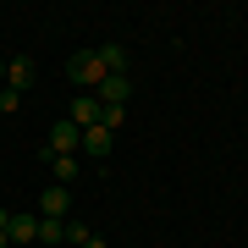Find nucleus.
<instances>
[{
	"label": "nucleus",
	"instance_id": "1",
	"mask_svg": "<svg viewBox=\"0 0 248 248\" xmlns=\"http://www.w3.org/2000/svg\"><path fill=\"white\" fill-rule=\"evenodd\" d=\"M66 78L72 83H78V89H99V83H105V66H99V50H78V55H72V61H66Z\"/></svg>",
	"mask_w": 248,
	"mask_h": 248
},
{
	"label": "nucleus",
	"instance_id": "2",
	"mask_svg": "<svg viewBox=\"0 0 248 248\" xmlns=\"http://www.w3.org/2000/svg\"><path fill=\"white\" fill-rule=\"evenodd\" d=\"M78 143H83V133L61 116V122L50 127V138H45V149H39V160H50V155H78Z\"/></svg>",
	"mask_w": 248,
	"mask_h": 248
},
{
	"label": "nucleus",
	"instance_id": "3",
	"mask_svg": "<svg viewBox=\"0 0 248 248\" xmlns=\"http://www.w3.org/2000/svg\"><path fill=\"white\" fill-rule=\"evenodd\" d=\"M33 78H39V66L33 61H28V55H11V61H6V83H0V89H33Z\"/></svg>",
	"mask_w": 248,
	"mask_h": 248
},
{
	"label": "nucleus",
	"instance_id": "4",
	"mask_svg": "<svg viewBox=\"0 0 248 248\" xmlns=\"http://www.w3.org/2000/svg\"><path fill=\"white\" fill-rule=\"evenodd\" d=\"M99 110H105V105H99L94 94H83V99H72V110H66V122L78 127V133H89V127H99Z\"/></svg>",
	"mask_w": 248,
	"mask_h": 248
},
{
	"label": "nucleus",
	"instance_id": "5",
	"mask_svg": "<svg viewBox=\"0 0 248 248\" xmlns=\"http://www.w3.org/2000/svg\"><path fill=\"white\" fill-rule=\"evenodd\" d=\"M94 99H99V105H122V110H127V99H133V78H105V83L94 89Z\"/></svg>",
	"mask_w": 248,
	"mask_h": 248
},
{
	"label": "nucleus",
	"instance_id": "6",
	"mask_svg": "<svg viewBox=\"0 0 248 248\" xmlns=\"http://www.w3.org/2000/svg\"><path fill=\"white\" fill-rule=\"evenodd\" d=\"M66 210H72V187H45V193H39V215L66 221Z\"/></svg>",
	"mask_w": 248,
	"mask_h": 248
},
{
	"label": "nucleus",
	"instance_id": "7",
	"mask_svg": "<svg viewBox=\"0 0 248 248\" xmlns=\"http://www.w3.org/2000/svg\"><path fill=\"white\" fill-rule=\"evenodd\" d=\"M110 143H116V133H110V127H89L78 149H89V160H105V155H110Z\"/></svg>",
	"mask_w": 248,
	"mask_h": 248
},
{
	"label": "nucleus",
	"instance_id": "8",
	"mask_svg": "<svg viewBox=\"0 0 248 248\" xmlns=\"http://www.w3.org/2000/svg\"><path fill=\"white\" fill-rule=\"evenodd\" d=\"M78 166H83L78 155H50V171H55V187H72V182H78Z\"/></svg>",
	"mask_w": 248,
	"mask_h": 248
},
{
	"label": "nucleus",
	"instance_id": "9",
	"mask_svg": "<svg viewBox=\"0 0 248 248\" xmlns=\"http://www.w3.org/2000/svg\"><path fill=\"white\" fill-rule=\"evenodd\" d=\"M6 243H39V215H11Z\"/></svg>",
	"mask_w": 248,
	"mask_h": 248
},
{
	"label": "nucleus",
	"instance_id": "10",
	"mask_svg": "<svg viewBox=\"0 0 248 248\" xmlns=\"http://www.w3.org/2000/svg\"><path fill=\"white\" fill-rule=\"evenodd\" d=\"M99 66H105V78H127V50L122 45H99Z\"/></svg>",
	"mask_w": 248,
	"mask_h": 248
},
{
	"label": "nucleus",
	"instance_id": "11",
	"mask_svg": "<svg viewBox=\"0 0 248 248\" xmlns=\"http://www.w3.org/2000/svg\"><path fill=\"white\" fill-rule=\"evenodd\" d=\"M39 243H66V221H50V215H39Z\"/></svg>",
	"mask_w": 248,
	"mask_h": 248
},
{
	"label": "nucleus",
	"instance_id": "12",
	"mask_svg": "<svg viewBox=\"0 0 248 248\" xmlns=\"http://www.w3.org/2000/svg\"><path fill=\"white\" fill-rule=\"evenodd\" d=\"M0 110H22V94L17 89H0Z\"/></svg>",
	"mask_w": 248,
	"mask_h": 248
},
{
	"label": "nucleus",
	"instance_id": "13",
	"mask_svg": "<svg viewBox=\"0 0 248 248\" xmlns=\"http://www.w3.org/2000/svg\"><path fill=\"white\" fill-rule=\"evenodd\" d=\"M6 232H11V210H0V237H6Z\"/></svg>",
	"mask_w": 248,
	"mask_h": 248
},
{
	"label": "nucleus",
	"instance_id": "14",
	"mask_svg": "<svg viewBox=\"0 0 248 248\" xmlns=\"http://www.w3.org/2000/svg\"><path fill=\"white\" fill-rule=\"evenodd\" d=\"M78 248H110V243L105 237H89V243H78Z\"/></svg>",
	"mask_w": 248,
	"mask_h": 248
},
{
	"label": "nucleus",
	"instance_id": "15",
	"mask_svg": "<svg viewBox=\"0 0 248 248\" xmlns=\"http://www.w3.org/2000/svg\"><path fill=\"white\" fill-rule=\"evenodd\" d=\"M0 83H6V61H0Z\"/></svg>",
	"mask_w": 248,
	"mask_h": 248
},
{
	"label": "nucleus",
	"instance_id": "16",
	"mask_svg": "<svg viewBox=\"0 0 248 248\" xmlns=\"http://www.w3.org/2000/svg\"><path fill=\"white\" fill-rule=\"evenodd\" d=\"M0 248H6V237H0Z\"/></svg>",
	"mask_w": 248,
	"mask_h": 248
}]
</instances>
